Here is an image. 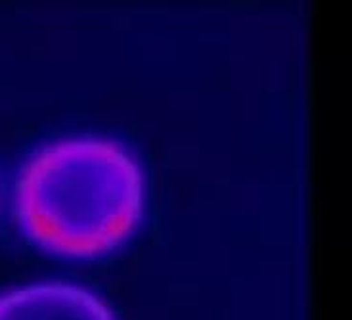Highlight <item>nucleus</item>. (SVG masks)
<instances>
[{"instance_id":"obj_1","label":"nucleus","mask_w":352,"mask_h":320,"mask_svg":"<svg viewBox=\"0 0 352 320\" xmlns=\"http://www.w3.org/2000/svg\"><path fill=\"white\" fill-rule=\"evenodd\" d=\"M142 177L121 144L63 138L27 161L16 207L27 234L44 248L94 257L117 248L142 215Z\"/></svg>"},{"instance_id":"obj_2","label":"nucleus","mask_w":352,"mask_h":320,"mask_svg":"<svg viewBox=\"0 0 352 320\" xmlns=\"http://www.w3.org/2000/svg\"><path fill=\"white\" fill-rule=\"evenodd\" d=\"M0 320H113V317L87 290L48 282L0 295Z\"/></svg>"}]
</instances>
